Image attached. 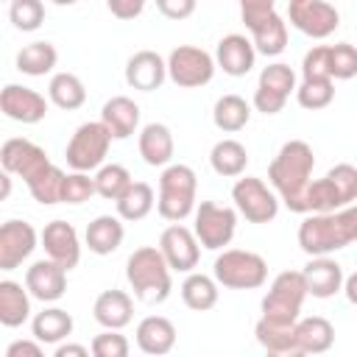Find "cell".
Returning <instances> with one entry per match:
<instances>
[{
    "label": "cell",
    "instance_id": "1",
    "mask_svg": "<svg viewBox=\"0 0 357 357\" xmlns=\"http://www.w3.org/2000/svg\"><path fill=\"white\" fill-rule=\"evenodd\" d=\"M312 167H315V153L304 139L284 142L273 156V162L268 165V181L290 212L304 215V198H307V187L312 184Z\"/></svg>",
    "mask_w": 357,
    "mask_h": 357
},
{
    "label": "cell",
    "instance_id": "2",
    "mask_svg": "<svg viewBox=\"0 0 357 357\" xmlns=\"http://www.w3.org/2000/svg\"><path fill=\"white\" fill-rule=\"evenodd\" d=\"M354 240H357V204L340 212L307 215L298 226V245L310 259L329 257Z\"/></svg>",
    "mask_w": 357,
    "mask_h": 357
},
{
    "label": "cell",
    "instance_id": "3",
    "mask_svg": "<svg viewBox=\"0 0 357 357\" xmlns=\"http://www.w3.org/2000/svg\"><path fill=\"white\" fill-rule=\"evenodd\" d=\"M126 279L134 296L145 304H162L170 296V265L156 245L137 248L126 262Z\"/></svg>",
    "mask_w": 357,
    "mask_h": 357
},
{
    "label": "cell",
    "instance_id": "4",
    "mask_svg": "<svg viewBox=\"0 0 357 357\" xmlns=\"http://www.w3.org/2000/svg\"><path fill=\"white\" fill-rule=\"evenodd\" d=\"M357 201V167L349 162L335 165L324 178H315L307 187L304 215L340 212Z\"/></svg>",
    "mask_w": 357,
    "mask_h": 357
},
{
    "label": "cell",
    "instance_id": "5",
    "mask_svg": "<svg viewBox=\"0 0 357 357\" xmlns=\"http://www.w3.org/2000/svg\"><path fill=\"white\" fill-rule=\"evenodd\" d=\"M195 190L198 178L190 165H167L159 176V198H156V212L165 220L181 223L187 215L195 212Z\"/></svg>",
    "mask_w": 357,
    "mask_h": 357
},
{
    "label": "cell",
    "instance_id": "6",
    "mask_svg": "<svg viewBox=\"0 0 357 357\" xmlns=\"http://www.w3.org/2000/svg\"><path fill=\"white\" fill-rule=\"evenodd\" d=\"M243 22L251 31L254 50L262 56H279L287 47V22L279 17L273 0H243Z\"/></svg>",
    "mask_w": 357,
    "mask_h": 357
},
{
    "label": "cell",
    "instance_id": "7",
    "mask_svg": "<svg viewBox=\"0 0 357 357\" xmlns=\"http://www.w3.org/2000/svg\"><path fill=\"white\" fill-rule=\"evenodd\" d=\"M212 273H215V282L229 287V290H254V287L265 284L268 262L254 251L226 248L223 254L215 257Z\"/></svg>",
    "mask_w": 357,
    "mask_h": 357
},
{
    "label": "cell",
    "instance_id": "8",
    "mask_svg": "<svg viewBox=\"0 0 357 357\" xmlns=\"http://www.w3.org/2000/svg\"><path fill=\"white\" fill-rule=\"evenodd\" d=\"M304 298H307V284H304L301 271H282L271 282V290L262 298V318L296 324Z\"/></svg>",
    "mask_w": 357,
    "mask_h": 357
},
{
    "label": "cell",
    "instance_id": "9",
    "mask_svg": "<svg viewBox=\"0 0 357 357\" xmlns=\"http://www.w3.org/2000/svg\"><path fill=\"white\" fill-rule=\"evenodd\" d=\"M112 145V134L109 128L98 120V123H84L75 128V134L67 142V165L73 167V173H89V170H100L103 159L109 153Z\"/></svg>",
    "mask_w": 357,
    "mask_h": 357
},
{
    "label": "cell",
    "instance_id": "10",
    "mask_svg": "<svg viewBox=\"0 0 357 357\" xmlns=\"http://www.w3.org/2000/svg\"><path fill=\"white\" fill-rule=\"evenodd\" d=\"M212 75H215V59L204 47L178 45V47L170 50V56H167V78L176 86L195 89V86L209 84Z\"/></svg>",
    "mask_w": 357,
    "mask_h": 357
},
{
    "label": "cell",
    "instance_id": "11",
    "mask_svg": "<svg viewBox=\"0 0 357 357\" xmlns=\"http://www.w3.org/2000/svg\"><path fill=\"white\" fill-rule=\"evenodd\" d=\"M234 229H237V212L231 206H220L215 201H201L195 206L192 231L204 248L218 251V248L229 245L234 237Z\"/></svg>",
    "mask_w": 357,
    "mask_h": 357
},
{
    "label": "cell",
    "instance_id": "12",
    "mask_svg": "<svg viewBox=\"0 0 357 357\" xmlns=\"http://www.w3.org/2000/svg\"><path fill=\"white\" fill-rule=\"evenodd\" d=\"M231 201L248 223H271L279 215V198L257 176L237 178L231 187Z\"/></svg>",
    "mask_w": 357,
    "mask_h": 357
},
{
    "label": "cell",
    "instance_id": "13",
    "mask_svg": "<svg viewBox=\"0 0 357 357\" xmlns=\"http://www.w3.org/2000/svg\"><path fill=\"white\" fill-rule=\"evenodd\" d=\"M290 92H296V73L290 70V64L273 61L259 73V84L254 89V109L262 114H279Z\"/></svg>",
    "mask_w": 357,
    "mask_h": 357
},
{
    "label": "cell",
    "instance_id": "14",
    "mask_svg": "<svg viewBox=\"0 0 357 357\" xmlns=\"http://www.w3.org/2000/svg\"><path fill=\"white\" fill-rule=\"evenodd\" d=\"M290 25L312 39H326L340 25V14L326 0H290L287 3Z\"/></svg>",
    "mask_w": 357,
    "mask_h": 357
},
{
    "label": "cell",
    "instance_id": "15",
    "mask_svg": "<svg viewBox=\"0 0 357 357\" xmlns=\"http://www.w3.org/2000/svg\"><path fill=\"white\" fill-rule=\"evenodd\" d=\"M0 165H3V173L20 176V178L28 184V181H33L45 167H50L53 162L47 159L45 148H39L36 142L22 139V137H11V139H6L3 148H0Z\"/></svg>",
    "mask_w": 357,
    "mask_h": 357
},
{
    "label": "cell",
    "instance_id": "16",
    "mask_svg": "<svg viewBox=\"0 0 357 357\" xmlns=\"http://www.w3.org/2000/svg\"><path fill=\"white\" fill-rule=\"evenodd\" d=\"M198 237L192 229L181 226V223H173L162 231L159 237V251L165 257V262L170 265V271H181V273H192V268L198 265V257H201V248H198Z\"/></svg>",
    "mask_w": 357,
    "mask_h": 357
},
{
    "label": "cell",
    "instance_id": "17",
    "mask_svg": "<svg viewBox=\"0 0 357 357\" xmlns=\"http://www.w3.org/2000/svg\"><path fill=\"white\" fill-rule=\"evenodd\" d=\"M36 248V229L28 220H6L0 226V271L20 268Z\"/></svg>",
    "mask_w": 357,
    "mask_h": 357
},
{
    "label": "cell",
    "instance_id": "18",
    "mask_svg": "<svg viewBox=\"0 0 357 357\" xmlns=\"http://www.w3.org/2000/svg\"><path fill=\"white\" fill-rule=\"evenodd\" d=\"M0 109L8 120L33 126L39 120H45L47 114V100L45 95H39L31 86H20V84H6L0 92Z\"/></svg>",
    "mask_w": 357,
    "mask_h": 357
},
{
    "label": "cell",
    "instance_id": "19",
    "mask_svg": "<svg viewBox=\"0 0 357 357\" xmlns=\"http://www.w3.org/2000/svg\"><path fill=\"white\" fill-rule=\"evenodd\" d=\"M42 245L47 259L59 262L64 271L75 268L81 262V243H78V231L73 229V223L67 220H50L42 229Z\"/></svg>",
    "mask_w": 357,
    "mask_h": 357
},
{
    "label": "cell",
    "instance_id": "20",
    "mask_svg": "<svg viewBox=\"0 0 357 357\" xmlns=\"http://www.w3.org/2000/svg\"><path fill=\"white\" fill-rule=\"evenodd\" d=\"M301 276L307 284V296H315V298H332L335 293L343 290V282H346L340 262L332 257H312L301 268Z\"/></svg>",
    "mask_w": 357,
    "mask_h": 357
},
{
    "label": "cell",
    "instance_id": "21",
    "mask_svg": "<svg viewBox=\"0 0 357 357\" xmlns=\"http://www.w3.org/2000/svg\"><path fill=\"white\" fill-rule=\"evenodd\" d=\"M25 287L39 301H59L67 290V271L53 259H36L25 271Z\"/></svg>",
    "mask_w": 357,
    "mask_h": 357
},
{
    "label": "cell",
    "instance_id": "22",
    "mask_svg": "<svg viewBox=\"0 0 357 357\" xmlns=\"http://www.w3.org/2000/svg\"><path fill=\"white\" fill-rule=\"evenodd\" d=\"M167 78V61L156 50H137L126 64V84L139 92H153Z\"/></svg>",
    "mask_w": 357,
    "mask_h": 357
},
{
    "label": "cell",
    "instance_id": "23",
    "mask_svg": "<svg viewBox=\"0 0 357 357\" xmlns=\"http://www.w3.org/2000/svg\"><path fill=\"white\" fill-rule=\"evenodd\" d=\"M254 59H257V50H254V42L245 39L243 33H229L218 42V50H215V64L226 73V75H248L251 67H254Z\"/></svg>",
    "mask_w": 357,
    "mask_h": 357
},
{
    "label": "cell",
    "instance_id": "24",
    "mask_svg": "<svg viewBox=\"0 0 357 357\" xmlns=\"http://www.w3.org/2000/svg\"><path fill=\"white\" fill-rule=\"evenodd\" d=\"M92 315H95V321H98L103 329L120 332V329L128 326L131 318H134V301H131V296H128L126 290H114V287H112V290H103V293L95 298Z\"/></svg>",
    "mask_w": 357,
    "mask_h": 357
},
{
    "label": "cell",
    "instance_id": "25",
    "mask_svg": "<svg viewBox=\"0 0 357 357\" xmlns=\"http://www.w3.org/2000/svg\"><path fill=\"white\" fill-rule=\"evenodd\" d=\"M137 346L148 354V357H162L167 351H173L176 346V326L170 318L165 315H148L137 324Z\"/></svg>",
    "mask_w": 357,
    "mask_h": 357
},
{
    "label": "cell",
    "instance_id": "26",
    "mask_svg": "<svg viewBox=\"0 0 357 357\" xmlns=\"http://www.w3.org/2000/svg\"><path fill=\"white\" fill-rule=\"evenodd\" d=\"M100 123L109 128L112 139H128L139 126V106L126 95H114L103 103Z\"/></svg>",
    "mask_w": 357,
    "mask_h": 357
},
{
    "label": "cell",
    "instance_id": "27",
    "mask_svg": "<svg viewBox=\"0 0 357 357\" xmlns=\"http://www.w3.org/2000/svg\"><path fill=\"white\" fill-rule=\"evenodd\" d=\"M137 145H139L142 162L151 165V167H165V165L173 159V151H176L173 134H170V128H167L165 123H148V126L139 131Z\"/></svg>",
    "mask_w": 357,
    "mask_h": 357
},
{
    "label": "cell",
    "instance_id": "28",
    "mask_svg": "<svg viewBox=\"0 0 357 357\" xmlns=\"http://www.w3.org/2000/svg\"><path fill=\"white\" fill-rule=\"evenodd\" d=\"M126 237V229H123V220L117 215H98L89 226H86V234H84V243L92 254L98 257H106L112 251L120 248Z\"/></svg>",
    "mask_w": 357,
    "mask_h": 357
},
{
    "label": "cell",
    "instance_id": "29",
    "mask_svg": "<svg viewBox=\"0 0 357 357\" xmlns=\"http://www.w3.org/2000/svg\"><path fill=\"white\" fill-rule=\"evenodd\" d=\"M335 343V326L324 315H310L296 321V346L304 354H324Z\"/></svg>",
    "mask_w": 357,
    "mask_h": 357
},
{
    "label": "cell",
    "instance_id": "30",
    "mask_svg": "<svg viewBox=\"0 0 357 357\" xmlns=\"http://www.w3.org/2000/svg\"><path fill=\"white\" fill-rule=\"evenodd\" d=\"M31 315V293L20 282L3 279L0 282V324L3 326H22Z\"/></svg>",
    "mask_w": 357,
    "mask_h": 357
},
{
    "label": "cell",
    "instance_id": "31",
    "mask_svg": "<svg viewBox=\"0 0 357 357\" xmlns=\"http://www.w3.org/2000/svg\"><path fill=\"white\" fill-rule=\"evenodd\" d=\"M209 165L218 176L223 178H234V176H243L245 165H248V151L243 142L237 139H220L212 145L209 151Z\"/></svg>",
    "mask_w": 357,
    "mask_h": 357
},
{
    "label": "cell",
    "instance_id": "32",
    "mask_svg": "<svg viewBox=\"0 0 357 357\" xmlns=\"http://www.w3.org/2000/svg\"><path fill=\"white\" fill-rule=\"evenodd\" d=\"M31 329L39 343H61L73 332V315L61 307H47L33 315Z\"/></svg>",
    "mask_w": 357,
    "mask_h": 357
},
{
    "label": "cell",
    "instance_id": "33",
    "mask_svg": "<svg viewBox=\"0 0 357 357\" xmlns=\"http://www.w3.org/2000/svg\"><path fill=\"white\" fill-rule=\"evenodd\" d=\"M47 98L50 103H56L59 109L64 112H73V109H81L84 100H86V86L84 81L75 75V73H56L47 84Z\"/></svg>",
    "mask_w": 357,
    "mask_h": 357
},
{
    "label": "cell",
    "instance_id": "34",
    "mask_svg": "<svg viewBox=\"0 0 357 357\" xmlns=\"http://www.w3.org/2000/svg\"><path fill=\"white\" fill-rule=\"evenodd\" d=\"M248 120H251V106L245 103V98H240V95H223V98L215 100L212 123L223 134H234V131L245 128Z\"/></svg>",
    "mask_w": 357,
    "mask_h": 357
},
{
    "label": "cell",
    "instance_id": "35",
    "mask_svg": "<svg viewBox=\"0 0 357 357\" xmlns=\"http://www.w3.org/2000/svg\"><path fill=\"white\" fill-rule=\"evenodd\" d=\"M181 301L195 312L212 310L218 304V282L206 273H187V279L181 282Z\"/></svg>",
    "mask_w": 357,
    "mask_h": 357
},
{
    "label": "cell",
    "instance_id": "36",
    "mask_svg": "<svg viewBox=\"0 0 357 357\" xmlns=\"http://www.w3.org/2000/svg\"><path fill=\"white\" fill-rule=\"evenodd\" d=\"M153 204H156L153 187H151L148 181H134V184L123 192V198L117 201V218H120V220H131V223H134V220H142V218L151 215Z\"/></svg>",
    "mask_w": 357,
    "mask_h": 357
},
{
    "label": "cell",
    "instance_id": "37",
    "mask_svg": "<svg viewBox=\"0 0 357 357\" xmlns=\"http://www.w3.org/2000/svg\"><path fill=\"white\" fill-rule=\"evenodd\" d=\"M56 61H59V53L45 39L31 42L17 53V70L25 73V75H45V73H50L56 67Z\"/></svg>",
    "mask_w": 357,
    "mask_h": 357
},
{
    "label": "cell",
    "instance_id": "38",
    "mask_svg": "<svg viewBox=\"0 0 357 357\" xmlns=\"http://www.w3.org/2000/svg\"><path fill=\"white\" fill-rule=\"evenodd\" d=\"M64 178L67 173L56 165L45 167L33 181H28V192L33 195V201H39L42 206H50V204H61V192H64Z\"/></svg>",
    "mask_w": 357,
    "mask_h": 357
},
{
    "label": "cell",
    "instance_id": "39",
    "mask_svg": "<svg viewBox=\"0 0 357 357\" xmlns=\"http://www.w3.org/2000/svg\"><path fill=\"white\" fill-rule=\"evenodd\" d=\"M92 178H95L98 195L106 198V201H114V204H117V201L123 198V192L134 184V181H131V173H128L123 165H114V162H112V165H103Z\"/></svg>",
    "mask_w": 357,
    "mask_h": 357
},
{
    "label": "cell",
    "instance_id": "40",
    "mask_svg": "<svg viewBox=\"0 0 357 357\" xmlns=\"http://www.w3.org/2000/svg\"><path fill=\"white\" fill-rule=\"evenodd\" d=\"M254 335H257V343H259L265 351L296 346V324H282V321L259 318L257 326H254Z\"/></svg>",
    "mask_w": 357,
    "mask_h": 357
},
{
    "label": "cell",
    "instance_id": "41",
    "mask_svg": "<svg viewBox=\"0 0 357 357\" xmlns=\"http://www.w3.org/2000/svg\"><path fill=\"white\" fill-rule=\"evenodd\" d=\"M335 98V81L332 78H301V84L296 86V100L298 106L315 112V109H326Z\"/></svg>",
    "mask_w": 357,
    "mask_h": 357
},
{
    "label": "cell",
    "instance_id": "42",
    "mask_svg": "<svg viewBox=\"0 0 357 357\" xmlns=\"http://www.w3.org/2000/svg\"><path fill=\"white\" fill-rule=\"evenodd\" d=\"M329 50V75L332 81H349L357 75V47L349 42L326 45Z\"/></svg>",
    "mask_w": 357,
    "mask_h": 357
},
{
    "label": "cell",
    "instance_id": "43",
    "mask_svg": "<svg viewBox=\"0 0 357 357\" xmlns=\"http://www.w3.org/2000/svg\"><path fill=\"white\" fill-rule=\"evenodd\" d=\"M8 20L17 31H36L45 22V6L39 0H14L8 6Z\"/></svg>",
    "mask_w": 357,
    "mask_h": 357
},
{
    "label": "cell",
    "instance_id": "44",
    "mask_svg": "<svg viewBox=\"0 0 357 357\" xmlns=\"http://www.w3.org/2000/svg\"><path fill=\"white\" fill-rule=\"evenodd\" d=\"M92 195H98V190H95V178H89V173H67L61 204H84Z\"/></svg>",
    "mask_w": 357,
    "mask_h": 357
},
{
    "label": "cell",
    "instance_id": "45",
    "mask_svg": "<svg viewBox=\"0 0 357 357\" xmlns=\"http://www.w3.org/2000/svg\"><path fill=\"white\" fill-rule=\"evenodd\" d=\"M89 351H92V357H128V340H126V335L106 329L92 337Z\"/></svg>",
    "mask_w": 357,
    "mask_h": 357
},
{
    "label": "cell",
    "instance_id": "46",
    "mask_svg": "<svg viewBox=\"0 0 357 357\" xmlns=\"http://www.w3.org/2000/svg\"><path fill=\"white\" fill-rule=\"evenodd\" d=\"M301 75L304 78H332L329 75V50H326V45H315L312 50L304 53Z\"/></svg>",
    "mask_w": 357,
    "mask_h": 357
},
{
    "label": "cell",
    "instance_id": "47",
    "mask_svg": "<svg viewBox=\"0 0 357 357\" xmlns=\"http://www.w3.org/2000/svg\"><path fill=\"white\" fill-rule=\"evenodd\" d=\"M156 11L167 20H184L195 11V0H156Z\"/></svg>",
    "mask_w": 357,
    "mask_h": 357
},
{
    "label": "cell",
    "instance_id": "48",
    "mask_svg": "<svg viewBox=\"0 0 357 357\" xmlns=\"http://www.w3.org/2000/svg\"><path fill=\"white\" fill-rule=\"evenodd\" d=\"M106 8H109L117 20H134L137 14H142L145 3H142V0H109Z\"/></svg>",
    "mask_w": 357,
    "mask_h": 357
},
{
    "label": "cell",
    "instance_id": "49",
    "mask_svg": "<svg viewBox=\"0 0 357 357\" xmlns=\"http://www.w3.org/2000/svg\"><path fill=\"white\" fill-rule=\"evenodd\" d=\"M6 357H45L39 340H14L6 349Z\"/></svg>",
    "mask_w": 357,
    "mask_h": 357
},
{
    "label": "cell",
    "instance_id": "50",
    "mask_svg": "<svg viewBox=\"0 0 357 357\" xmlns=\"http://www.w3.org/2000/svg\"><path fill=\"white\" fill-rule=\"evenodd\" d=\"M53 357H92V351L86 346H81V343H59Z\"/></svg>",
    "mask_w": 357,
    "mask_h": 357
},
{
    "label": "cell",
    "instance_id": "51",
    "mask_svg": "<svg viewBox=\"0 0 357 357\" xmlns=\"http://www.w3.org/2000/svg\"><path fill=\"white\" fill-rule=\"evenodd\" d=\"M343 293H346L349 304L357 307V271H354L351 276H346V282H343Z\"/></svg>",
    "mask_w": 357,
    "mask_h": 357
},
{
    "label": "cell",
    "instance_id": "52",
    "mask_svg": "<svg viewBox=\"0 0 357 357\" xmlns=\"http://www.w3.org/2000/svg\"><path fill=\"white\" fill-rule=\"evenodd\" d=\"M268 357H307L298 346H287V349H273V351H265Z\"/></svg>",
    "mask_w": 357,
    "mask_h": 357
},
{
    "label": "cell",
    "instance_id": "53",
    "mask_svg": "<svg viewBox=\"0 0 357 357\" xmlns=\"http://www.w3.org/2000/svg\"><path fill=\"white\" fill-rule=\"evenodd\" d=\"M0 178H3V195H0V198H8V192H11V176H8V173H3Z\"/></svg>",
    "mask_w": 357,
    "mask_h": 357
}]
</instances>
